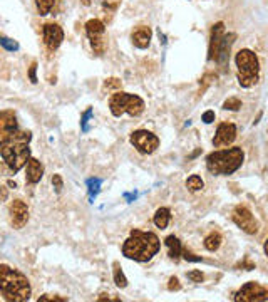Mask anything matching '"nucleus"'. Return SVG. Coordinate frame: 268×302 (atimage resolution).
I'll use <instances>...</instances> for the list:
<instances>
[{"label": "nucleus", "instance_id": "obj_1", "mask_svg": "<svg viewBox=\"0 0 268 302\" xmlns=\"http://www.w3.org/2000/svg\"><path fill=\"white\" fill-rule=\"evenodd\" d=\"M159 239L152 232H141L134 228L123 245V255L134 262H148L158 254Z\"/></svg>", "mask_w": 268, "mask_h": 302}, {"label": "nucleus", "instance_id": "obj_2", "mask_svg": "<svg viewBox=\"0 0 268 302\" xmlns=\"http://www.w3.org/2000/svg\"><path fill=\"white\" fill-rule=\"evenodd\" d=\"M0 292L7 300L25 302L30 299L32 287L29 284V279L22 272L5 265V263H0Z\"/></svg>", "mask_w": 268, "mask_h": 302}, {"label": "nucleus", "instance_id": "obj_3", "mask_svg": "<svg viewBox=\"0 0 268 302\" xmlns=\"http://www.w3.org/2000/svg\"><path fill=\"white\" fill-rule=\"evenodd\" d=\"M243 159L245 153L238 146L228 148V150H218L206 156V168L216 176H228L233 175L243 165Z\"/></svg>", "mask_w": 268, "mask_h": 302}, {"label": "nucleus", "instance_id": "obj_4", "mask_svg": "<svg viewBox=\"0 0 268 302\" xmlns=\"http://www.w3.org/2000/svg\"><path fill=\"white\" fill-rule=\"evenodd\" d=\"M235 64L238 69V82L241 87H252L260 79V61L258 56L250 49H241L235 57Z\"/></svg>", "mask_w": 268, "mask_h": 302}, {"label": "nucleus", "instance_id": "obj_5", "mask_svg": "<svg viewBox=\"0 0 268 302\" xmlns=\"http://www.w3.org/2000/svg\"><path fill=\"white\" fill-rule=\"evenodd\" d=\"M0 156L12 173H18L30 158L29 143L22 141H4L0 143Z\"/></svg>", "mask_w": 268, "mask_h": 302}, {"label": "nucleus", "instance_id": "obj_6", "mask_svg": "<svg viewBox=\"0 0 268 302\" xmlns=\"http://www.w3.org/2000/svg\"><path fill=\"white\" fill-rule=\"evenodd\" d=\"M109 109L112 116L121 118L123 114H131V116H139L144 111V101L138 94H129L123 91H116V94L111 96Z\"/></svg>", "mask_w": 268, "mask_h": 302}, {"label": "nucleus", "instance_id": "obj_7", "mask_svg": "<svg viewBox=\"0 0 268 302\" xmlns=\"http://www.w3.org/2000/svg\"><path fill=\"white\" fill-rule=\"evenodd\" d=\"M30 139H32L30 131H22L18 128L17 116L14 111H10V109L0 111V143H4V141L30 143Z\"/></svg>", "mask_w": 268, "mask_h": 302}, {"label": "nucleus", "instance_id": "obj_8", "mask_svg": "<svg viewBox=\"0 0 268 302\" xmlns=\"http://www.w3.org/2000/svg\"><path fill=\"white\" fill-rule=\"evenodd\" d=\"M86 34H87L89 42H91V47L94 50V54L103 56L106 47H107L104 22L99 21V19H91V21L86 24Z\"/></svg>", "mask_w": 268, "mask_h": 302}, {"label": "nucleus", "instance_id": "obj_9", "mask_svg": "<svg viewBox=\"0 0 268 302\" xmlns=\"http://www.w3.org/2000/svg\"><path fill=\"white\" fill-rule=\"evenodd\" d=\"M129 141L141 155H151V153H155L159 146V138L155 133H151L148 130H138V131L131 133Z\"/></svg>", "mask_w": 268, "mask_h": 302}, {"label": "nucleus", "instance_id": "obj_10", "mask_svg": "<svg viewBox=\"0 0 268 302\" xmlns=\"http://www.w3.org/2000/svg\"><path fill=\"white\" fill-rule=\"evenodd\" d=\"M232 218H233L235 225H237L238 228L243 230L245 234H248V235L258 234V230H260L258 220L253 217V214L250 210H248L246 207H243V205H238V207L233 210Z\"/></svg>", "mask_w": 268, "mask_h": 302}, {"label": "nucleus", "instance_id": "obj_11", "mask_svg": "<svg viewBox=\"0 0 268 302\" xmlns=\"http://www.w3.org/2000/svg\"><path fill=\"white\" fill-rule=\"evenodd\" d=\"M237 302H263L268 300V289L258 282H246L233 297Z\"/></svg>", "mask_w": 268, "mask_h": 302}, {"label": "nucleus", "instance_id": "obj_12", "mask_svg": "<svg viewBox=\"0 0 268 302\" xmlns=\"http://www.w3.org/2000/svg\"><path fill=\"white\" fill-rule=\"evenodd\" d=\"M42 37H44L46 47L50 50V52H54V50L61 47V44L64 41V30L59 24L47 22L42 25Z\"/></svg>", "mask_w": 268, "mask_h": 302}, {"label": "nucleus", "instance_id": "obj_13", "mask_svg": "<svg viewBox=\"0 0 268 302\" xmlns=\"http://www.w3.org/2000/svg\"><path fill=\"white\" fill-rule=\"evenodd\" d=\"M9 214H10V225L15 230L24 228L29 222V208L22 200H14L9 207Z\"/></svg>", "mask_w": 268, "mask_h": 302}, {"label": "nucleus", "instance_id": "obj_14", "mask_svg": "<svg viewBox=\"0 0 268 302\" xmlns=\"http://www.w3.org/2000/svg\"><path fill=\"white\" fill-rule=\"evenodd\" d=\"M237 139V126L233 123H221L216 130V134L213 138V145L216 148H223L232 145Z\"/></svg>", "mask_w": 268, "mask_h": 302}, {"label": "nucleus", "instance_id": "obj_15", "mask_svg": "<svg viewBox=\"0 0 268 302\" xmlns=\"http://www.w3.org/2000/svg\"><path fill=\"white\" fill-rule=\"evenodd\" d=\"M223 35H225V24L216 22L212 27V34H209V46H208V61H216L218 56V49Z\"/></svg>", "mask_w": 268, "mask_h": 302}, {"label": "nucleus", "instance_id": "obj_16", "mask_svg": "<svg viewBox=\"0 0 268 302\" xmlns=\"http://www.w3.org/2000/svg\"><path fill=\"white\" fill-rule=\"evenodd\" d=\"M235 41H237V34L235 32H228V34L223 35L220 49H218V56H216V64H220L221 67H226V64L229 61V52H232V47Z\"/></svg>", "mask_w": 268, "mask_h": 302}, {"label": "nucleus", "instance_id": "obj_17", "mask_svg": "<svg viewBox=\"0 0 268 302\" xmlns=\"http://www.w3.org/2000/svg\"><path fill=\"white\" fill-rule=\"evenodd\" d=\"M44 176V165L37 158H29L25 163V182L29 185H37Z\"/></svg>", "mask_w": 268, "mask_h": 302}, {"label": "nucleus", "instance_id": "obj_18", "mask_svg": "<svg viewBox=\"0 0 268 302\" xmlns=\"http://www.w3.org/2000/svg\"><path fill=\"white\" fill-rule=\"evenodd\" d=\"M152 39V30L148 25H138L131 34V41L138 49H148Z\"/></svg>", "mask_w": 268, "mask_h": 302}, {"label": "nucleus", "instance_id": "obj_19", "mask_svg": "<svg viewBox=\"0 0 268 302\" xmlns=\"http://www.w3.org/2000/svg\"><path fill=\"white\" fill-rule=\"evenodd\" d=\"M166 247H168V255H169V259L171 260H180V257H181V242L180 239H178L176 235H169V237H166Z\"/></svg>", "mask_w": 268, "mask_h": 302}, {"label": "nucleus", "instance_id": "obj_20", "mask_svg": "<svg viewBox=\"0 0 268 302\" xmlns=\"http://www.w3.org/2000/svg\"><path fill=\"white\" fill-rule=\"evenodd\" d=\"M169 220H171V211H169V208H166V207L158 208L156 214H155V218H152L155 225L161 230H164L166 227H168Z\"/></svg>", "mask_w": 268, "mask_h": 302}, {"label": "nucleus", "instance_id": "obj_21", "mask_svg": "<svg viewBox=\"0 0 268 302\" xmlns=\"http://www.w3.org/2000/svg\"><path fill=\"white\" fill-rule=\"evenodd\" d=\"M203 245H205V248L209 250V252H216L221 245V235L218 232H212L205 239V242H203Z\"/></svg>", "mask_w": 268, "mask_h": 302}, {"label": "nucleus", "instance_id": "obj_22", "mask_svg": "<svg viewBox=\"0 0 268 302\" xmlns=\"http://www.w3.org/2000/svg\"><path fill=\"white\" fill-rule=\"evenodd\" d=\"M87 190H89V200H91V203H94V198L99 195L101 191V185H103V180L101 178H89L87 182Z\"/></svg>", "mask_w": 268, "mask_h": 302}, {"label": "nucleus", "instance_id": "obj_23", "mask_svg": "<svg viewBox=\"0 0 268 302\" xmlns=\"http://www.w3.org/2000/svg\"><path fill=\"white\" fill-rule=\"evenodd\" d=\"M112 274H114V284H116L119 289L127 287V279H126V275L123 272V269H121V265H119V262H114Z\"/></svg>", "mask_w": 268, "mask_h": 302}, {"label": "nucleus", "instance_id": "obj_24", "mask_svg": "<svg viewBox=\"0 0 268 302\" xmlns=\"http://www.w3.org/2000/svg\"><path fill=\"white\" fill-rule=\"evenodd\" d=\"M55 4V0H35V7H37V12H39V15H47L50 14V10H52Z\"/></svg>", "mask_w": 268, "mask_h": 302}, {"label": "nucleus", "instance_id": "obj_25", "mask_svg": "<svg viewBox=\"0 0 268 302\" xmlns=\"http://www.w3.org/2000/svg\"><path fill=\"white\" fill-rule=\"evenodd\" d=\"M186 186L189 191H200L203 186H205V182L201 180V176L198 175H191L188 180H186Z\"/></svg>", "mask_w": 268, "mask_h": 302}, {"label": "nucleus", "instance_id": "obj_26", "mask_svg": "<svg viewBox=\"0 0 268 302\" xmlns=\"http://www.w3.org/2000/svg\"><path fill=\"white\" fill-rule=\"evenodd\" d=\"M121 86H123V82H121V79L118 78H109V79H106L104 81V84H103V91H119Z\"/></svg>", "mask_w": 268, "mask_h": 302}, {"label": "nucleus", "instance_id": "obj_27", "mask_svg": "<svg viewBox=\"0 0 268 302\" xmlns=\"http://www.w3.org/2000/svg\"><path fill=\"white\" fill-rule=\"evenodd\" d=\"M216 78H218V76H216L215 73H208V74L203 76V79H201V84H203V86L200 87V93H198V94L203 96V93H205L206 89L213 84V81H216Z\"/></svg>", "mask_w": 268, "mask_h": 302}, {"label": "nucleus", "instance_id": "obj_28", "mask_svg": "<svg viewBox=\"0 0 268 302\" xmlns=\"http://www.w3.org/2000/svg\"><path fill=\"white\" fill-rule=\"evenodd\" d=\"M0 46H2L5 50H9V52H15V50H18V42H15L14 39H9V37H0Z\"/></svg>", "mask_w": 268, "mask_h": 302}, {"label": "nucleus", "instance_id": "obj_29", "mask_svg": "<svg viewBox=\"0 0 268 302\" xmlns=\"http://www.w3.org/2000/svg\"><path fill=\"white\" fill-rule=\"evenodd\" d=\"M223 109H226V111H238V109H241V101L238 98H228L223 102Z\"/></svg>", "mask_w": 268, "mask_h": 302}, {"label": "nucleus", "instance_id": "obj_30", "mask_svg": "<svg viewBox=\"0 0 268 302\" xmlns=\"http://www.w3.org/2000/svg\"><path fill=\"white\" fill-rule=\"evenodd\" d=\"M92 118V108H89L87 111L82 114V118H81V130L84 131V133H87L89 131V119Z\"/></svg>", "mask_w": 268, "mask_h": 302}, {"label": "nucleus", "instance_id": "obj_31", "mask_svg": "<svg viewBox=\"0 0 268 302\" xmlns=\"http://www.w3.org/2000/svg\"><path fill=\"white\" fill-rule=\"evenodd\" d=\"M181 257L184 260H188V262H201L203 259L201 257H198V255H195L191 250H188V248H181Z\"/></svg>", "mask_w": 268, "mask_h": 302}, {"label": "nucleus", "instance_id": "obj_32", "mask_svg": "<svg viewBox=\"0 0 268 302\" xmlns=\"http://www.w3.org/2000/svg\"><path fill=\"white\" fill-rule=\"evenodd\" d=\"M186 275H188V279H189L191 282H195V284H201V282L205 280V275H203L201 271H191V272H188Z\"/></svg>", "mask_w": 268, "mask_h": 302}, {"label": "nucleus", "instance_id": "obj_33", "mask_svg": "<svg viewBox=\"0 0 268 302\" xmlns=\"http://www.w3.org/2000/svg\"><path fill=\"white\" fill-rule=\"evenodd\" d=\"M67 299L66 297H61V295H50V294H46L39 297V302H66Z\"/></svg>", "mask_w": 268, "mask_h": 302}, {"label": "nucleus", "instance_id": "obj_34", "mask_svg": "<svg viewBox=\"0 0 268 302\" xmlns=\"http://www.w3.org/2000/svg\"><path fill=\"white\" fill-rule=\"evenodd\" d=\"M52 185H54V188H55V193H61L62 188H64L62 176H61V175H54V176H52Z\"/></svg>", "mask_w": 268, "mask_h": 302}, {"label": "nucleus", "instance_id": "obj_35", "mask_svg": "<svg viewBox=\"0 0 268 302\" xmlns=\"http://www.w3.org/2000/svg\"><path fill=\"white\" fill-rule=\"evenodd\" d=\"M168 289L171 292H175V291H180L181 289V284H180V280H178V277H171L169 282H168Z\"/></svg>", "mask_w": 268, "mask_h": 302}, {"label": "nucleus", "instance_id": "obj_36", "mask_svg": "<svg viewBox=\"0 0 268 302\" xmlns=\"http://www.w3.org/2000/svg\"><path fill=\"white\" fill-rule=\"evenodd\" d=\"M29 78L35 84V82H37V62H32L30 64V67H29Z\"/></svg>", "mask_w": 268, "mask_h": 302}, {"label": "nucleus", "instance_id": "obj_37", "mask_svg": "<svg viewBox=\"0 0 268 302\" xmlns=\"http://www.w3.org/2000/svg\"><path fill=\"white\" fill-rule=\"evenodd\" d=\"M203 123L205 125H212L213 121H215V111H206L205 114H203Z\"/></svg>", "mask_w": 268, "mask_h": 302}, {"label": "nucleus", "instance_id": "obj_38", "mask_svg": "<svg viewBox=\"0 0 268 302\" xmlns=\"http://www.w3.org/2000/svg\"><path fill=\"white\" fill-rule=\"evenodd\" d=\"M241 265H243L245 269H246V271H253V269H255V263L250 260V259H248V257H246V259H245V262L243 263H241Z\"/></svg>", "mask_w": 268, "mask_h": 302}, {"label": "nucleus", "instance_id": "obj_39", "mask_svg": "<svg viewBox=\"0 0 268 302\" xmlns=\"http://www.w3.org/2000/svg\"><path fill=\"white\" fill-rule=\"evenodd\" d=\"M7 195H9V191L5 186H0V202H5L7 200Z\"/></svg>", "mask_w": 268, "mask_h": 302}, {"label": "nucleus", "instance_id": "obj_40", "mask_svg": "<svg viewBox=\"0 0 268 302\" xmlns=\"http://www.w3.org/2000/svg\"><path fill=\"white\" fill-rule=\"evenodd\" d=\"M136 197H138L136 193H124V198H126V200L129 202V203H131V202H134V200H136Z\"/></svg>", "mask_w": 268, "mask_h": 302}, {"label": "nucleus", "instance_id": "obj_41", "mask_svg": "<svg viewBox=\"0 0 268 302\" xmlns=\"http://www.w3.org/2000/svg\"><path fill=\"white\" fill-rule=\"evenodd\" d=\"M7 185L10 186V188H17V183L14 182V180H9V182H7Z\"/></svg>", "mask_w": 268, "mask_h": 302}, {"label": "nucleus", "instance_id": "obj_42", "mask_svg": "<svg viewBox=\"0 0 268 302\" xmlns=\"http://www.w3.org/2000/svg\"><path fill=\"white\" fill-rule=\"evenodd\" d=\"M81 2H82V4H84V5H86V7H87V5H91V0H81Z\"/></svg>", "mask_w": 268, "mask_h": 302}, {"label": "nucleus", "instance_id": "obj_43", "mask_svg": "<svg viewBox=\"0 0 268 302\" xmlns=\"http://www.w3.org/2000/svg\"><path fill=\"white\" fill-rule=\"evenodd\" d=\"M2 171H4V166H2V165H0V173H2Z\"/></svg>", "mask_w": 268, "mask_h": 302}]
</instances>
